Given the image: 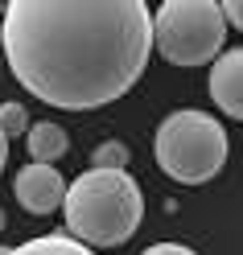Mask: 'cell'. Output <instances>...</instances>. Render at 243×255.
Wrapping results in <instances>:
<instances>
[{"label": "cell", "instance_id": "obj_1", "mask_svg": "<svg viewBox=\"0 0 243 255\" xmlns=\"http://www.w3.org/2000/svg\"><path fill=\"white\" fill-rule=\"evenodd\" d=\"M153 54L144 0H12L4 58L12 78L58 111H91L136 87Z\"/></svg>", "mask_w": 243, "mask_h": 255}, {"label": "cell", "instance_id": "obj_2", "mask_svg": "<svg viewBox=\"0 0 243 255\" xmlns=\"http://www.w3.org/2000/svg\"><path fill=\"white\" fill-rule=\"evenodd\" d=\"M66 235L95 247H120L144 218V194L128 169H87L66 185Z\"/></svg>", "mask_w": 243, "mask_h": 255}, {"label": "cell", "instance_id": "obj_3", "mask_svg": "<svg viewBox=\"0 0 243 255\" xmlns=\"http://www.w3.org/2000/svg\"><path fill=\"white\" fill-rule=\"evenodd\" d=\"M227 148L231 140L223 132V120L198 107L169 111L153 136V161L177 185H206L210 177H219L227 165Z\"/></svg>", "mask_w": 243, "mask_h": 255}, {"label": "cell", "instance_id": "obj_4", "mask_svg": "<svg viewBox=\"0 0 243 255\" xmlns=\"http://www.w3.org/2000/svg\"><path fill=\"white\" fill-rule=\"evenodd\" d=\"M153 45L169 66H210L227 45V17L215 0H165L153 12Z\"/></svg>", "mask_w": 243, "mask_h": 255}, {"label": "cell", "instance_id": "obj_5", "mask_svg": "<svg viewBox=\"0 0 243 255\" xmlns=\"http://www.w3.org/2000/svg\"><path fill=\"white\" fill-rule=\"evenodd\" d=\"M12 194L29 214H54L66 202V177L54 165H21L12 177Z\"/></svg>", "mask_w": 243, "mask_h": 255}, {"label": "cell", "instance_id": "obj_6", "mask_svg": "<svg viewBox=\"0 0 243 255\" xmlns=\"http://www.w3.org/2000/svg\"><path fill=\"white\" fill-rule=\"evenodd\" d=\"M210 99L223 116L243 120V45L223 50L210 62Z\"/></svg>", "mask_w": 243, "mask_h": 255}, {"label": "cell", "instance_id": "obj_7", "mask_svg": "<svg viewBox=\"0 0 243 255\" xmlns=\"http://www.w3.org/2000/svg\"><path fill=\"white\" fill-rule=\"evenodd\" d=\"M25 144H29V156H33V165H54V161H62V156H66L70 136L62 132L54 120H41V124L29 128V140H25Z\"/></svg>", "mask_w": 243, "mask_h": 255}, {"label": "cell", "instance_id": "obj_8", "mask_svg": "<svg viewBox=\"0 0 243 255\" xmlns=\"http://www.w3.org/2000/svg\"><path fill=\"white\" fill-rule=\"evenodd\" d=\"M8 255H95L87 243H78V239L70 235H37V239H29V243L21 247H8Z\"/></svg>", "mask_w": 243, "mask_h": 255}, {"label": "cell", "instance_id": "obj_9", "mask_svg": "<svg viewBox=\"0 0 243 255\" xmlns=\"http://www.w3.org/2000/svg\"><path fill=\"white\" fill-rule=\"evenodd\" d=\"M29 128H33V124H29L25 103H17V99L0 103V132H4V136H25Z\"/></svg>", "mask_w": 243, "mask_h": 255}, {"label": "cell", "instance_id": "obj_10", "mask_svg": "<svg viewBox=\"0 0 243 255\" xmlns=\"http://www.w3.org/2000/svg\"><path fill=\"white\" fill-rule=\"evenodd\" d=\"M128 144H120V140H107V144H99L95 148V156H91V169H128Z\"/></svg>", "mask_w": 243, "mask_h": 255}, {"label": "cell", "instance_id": "obj_11", "mask_svg": "<svg viewBox=\"0 0 243 255\" xmlns=\"http://www.w3.org/2000/svg\"><path fill=\"white\" fill-rule=\"evenodd\" d=\"M140 255H198V251H190L186 243H153V247H144Z\"/></svg>", "mask_w": 243, "mask_h": 255}, {"label": "cell", "instance_id": "obj_12", "mask_svg": "<svg viewBox=\"0 0 243 255\" xmlns=\"http://www.w3.org/2000/svg\"><path fill=\"white\" fill-rule=\"evenodd\" d=\"M223 17H227V25L243 29V0H223Z\"/></svg>", "mask_w": 243, "mask_h": 255}, {"label": "cell", "instance_id": "obj_13", "mask_svg": "<svg viewBox=\"0 0 243 255\" xmlns=\"http://www.w3.org/2000/svg\"><path fill=\"white\" fill-rule=\"evenodd\" d=\"M4 165H8V136L0 132V173H4Z\"/></svg>", "mask_w": 243, "mask_h": 255}, {"label": "cell", "instance_id": "obj_14", "mask_svg": "<svg viewBox=\"0 0 243 255\" xmlns=\"http://www.w3.org/2000/svg\"><path fill=\"white\" fill-rule=\"evenodd\" d=\"M0 50H4V21H0Z\"/></svg>", "mask_w": 243, "mask_h": 255}, {"label": "cell", "instance_id": "obj_15", "mask_svg": "<svg viewBox=\"0 0 243 255\" xmlns=\"http://www.w3.org/2000/svg\"><path fill=\"white\" fill-rule=\"evenodd\" d=\"M0 231H4V214H0Z\"/></svg>", "mask_w": 243, "mask_h": 255}]
</instances>
